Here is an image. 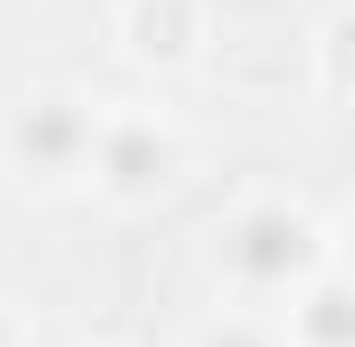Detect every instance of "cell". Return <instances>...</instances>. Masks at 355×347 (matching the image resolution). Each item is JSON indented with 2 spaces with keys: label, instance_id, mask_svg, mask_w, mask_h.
I'll return each instance as SVG.
<instances>
[{
  "label": "cell",
  "instance_id": "6da1fadb",
  "mask_svg": "<svg viewBox=\"0 0 355 347\" xmlns=\"http://www.w3.org/2000/svg\"><path fill=\"white\" fill-rule=\"evenodd\" d=\"M215 264H223L248 298H272V289H297L306 273H322V264H331V240H322V223H314L306 207L257 198V207H240L232 223H215Z\"/></svg>",
  "mask_w": 355,
  "mask_h": 347
},
{
  "label": "cell",
  "instance_id": "7a4b0ae2",
  "mask_svg": "<svg viewBox=\"0 0 355 347\" xmlns=\"http://www.w3.org/2000/svg\"><path fill=\"white\" fill-rule=\"evenodd\" d=\"M91 124H99V99L75 91H33L0 116V166L33 190H58V182H83L91 158Z\"/></svg>",
  "mask_w": 355,
  "mask_h": 347
},
{
  "label": "cell",
  "instance_id": "3957f363",
  "mask_svg": "<svg viewBox=\"0 0 355 347\" xmlns=\"http://www.w3.org/2000/svg\"><path fill=\"white\" fill-rule=\"evenodd\" d=\"M91 190L99 198H116V207H149V198H166L182 174V141L157 124V116H141V108H99V124H91Z\"/></svg>",
  "mask_w": 355,
  "mask_h": 347
},
{
  "label": "cell",
  "instance_id": "277c9868",
  "mask_svg": "<svg viewBox=\"0 0 355 347\" xmlns=\"http://www.w3.org/2000/svg\"><path fill=\"white\" fill-rule=\"evenodd\" d=\"M116 33L132 67H190L207 42V0H124Z\"/></svg>",
  "mask_w": 355,
  "mask_h": 347
},
{
  "label": "cell",
  "instance_id": "5b68a950",
  "mask_svg": "<svg viewBox=\"0 0 355 347\" xmlns=\"http://www.w3.org/2000/svg\"><path fill=\"white\" fill-rule=\"evenodd\" d=\"M289 298H297V306H289V347H347V289H339L331 264L306 273Z\"/></svg>",
  "mask_w": 355,
  "mask_h": 347
},
{
  "label": "cell",
  "instance_id": "8992f818",
  "mask_svg": "<svg viewBox=\"0 0 355 347\" xmlns=\"http://www.w3.org/2000/svg\"><path fill=\"white\" fill-rule=\"evenodd\" d=\"M339 99H347V17L322 25V108H339Z\"/></svg>",
  "mask_w": 355,
  "mask_h": 347
},
{
  "label": "cell",
  "instance_id": "52a82bcc",
  "mask_svg": "<svg viewBox=\"0 0 355 347\" xmlns=\"http://www.w3.org/2000/svg\"><path fill=\"white\" fill-rule=\"evenodd\" d=\"M198 347H281L265 331V323H248V314H232V323H207V331H198Z\"/></svg>",
  "mask_w": 355,
  "mask_h": 347
},
{
  "label": "cell",
  "instance_id": "ba28073f",
  "mask_svg": "<svg viewBox=\"0 0 355 347\" xmlns=\"http://www.w3.org/2000/svg\"><path fill=\"white\" fill-rule=\"evenodd\" d=\"M0 347H17V314H0Z\"/></svg>",
  "mask_w": 355,
  "mask_h": 347
},
{
  "label": "cell",
  "instance_id": "9c48e42d",
  "mask_svg": "<svg viewBox=\"0 0 355 347\" xmlns=\"http://www.w3.org/2000/svg\"><path fill=\"white\" fill-rule=\"evenodd\" d=\"M91 347H116V339H91Z\"/></svg>",
  "mask_w": 355,
  "mask_h": 347
}]
</instances>
